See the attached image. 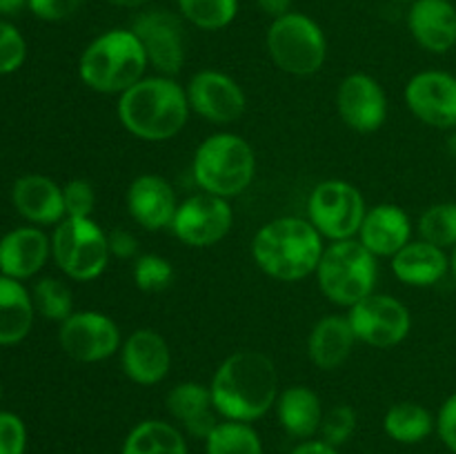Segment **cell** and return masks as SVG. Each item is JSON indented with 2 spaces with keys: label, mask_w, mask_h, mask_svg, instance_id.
Wrapping results in <instances>:
<instances>
[{
  "label": "cell",
  "mask_w": 456,
  "mask_h": 454,
  "mask_svg": "<svg viewBox=\"0 0 456 454\" xmlns=\"http://www.w3.org/2000/svg\"><path fill=\"white\" fill-rule=\"evenodd\" d=\"M147 67L150 62L136 34L132 29H110L80 53L78 76L92 92L120 96L145 78Z\"/></svg>",
  "instance_id": "obj_4"
},
{
  "label": "cell",
  "mask_w": 456,
  "mask_h": 454,
  "mask_svg": "<svg viewBox=\"0 0 456 454\" xmlns=\"http://www.w3.org/2000/svg\"><path fill=\"white\" fill-rule=\"evenodd\" d=\"M234 225V212L227 199L212 194H194L178 203L172 234L187 247H212L230 234Z\"/></svg>",
  "instance_id": "obj_12"
},
{
  "label": "cell",
  "mask_w": 456,
  "mask_h": 454,
  "mask_svg": "<svg viewBox=\"0 0 456 454\" xmlns=\"http://www.w3.org/2000/svg\"><path fill=\"white\" fill-rule=\"evenodd\" d=\"M356 336L347 316L328 314L316 320L307 336V356L319 369H337L350 359Z\"/></svg>",
  "instance_id": "obj_25"
},
{
  "label": "cell",
  "mask_w": 456,
  "mask_h": 454,
  "mask_svg": "<svg viewBox=\"0 0 456 454\" xmlns=\"http://www.w3.org/2000/svg\"><path fill=\"white\" fill-rule=\"evenodd\" d=\"M356 341L377 350H390L408 338L412 314L408 305L390 294H370L347 310Z\"/></svg>",
  "instance_id": "obj_10"
},
{
  "label": "cell",
  "mask_w": 456,
  "mask_h": 454,
  "mask_svg": "<svg viewBox=\"0 0 456 454\" xmlns=\"http://www.w3.org/2000/svg\"><path fill=\"white\" fill-rule=\"evenodd\" d=\"M62 200H65V218H92L96 207V190L85 178H74L62 185Z\"/></svg>",
  "instance_id": "obj_36"
},
{
  "label": "cell",
  "mask_w": 456,
  "mask_h": 454,
  "mask_svg": "<svg viewBox=\"0 0 456 454\" xmlns=\"http://www.w3.org/2000/svg\"><path fill=\"white\" fill-rule=\"evenodd\" d=\"M125 205L136 225L147 231H159L172 225L178 209V199L167 178L159 176V174H138L129 182Z\"/></svg>",
  "instance_id": "obj_18"
},
{
  "label": "cell",
  "mask_w": 456,
  "mask_h": 454,
  "mask_svg": "<svg viewBox=\"0 0 456 454\" xmlns=\"http://www.w3.org/2000/svg\"><path fill=\"white\" fill-rule=\"evenodd\" d=\"M258 9L265 12L267 16L281 18L285 13H289V7H292V0H256Z\"/></svg>",
  "instance_id": "obj_43"
},
{
  "label": "cell",
  "mask_w": 456,
  "mask_h": 454,
  "mask_svg": "<svg viewBox=\"0 0 456 454\" xmlns=\"http://www.w3.org/2000/svg\"><path fill=\"white\" fill-rule=\"evenodd\" d=\"M27 58V43L20 31L0 20V76L13 74Z\"/></svg>",
  "instance_id": "obj_37"
},
{
  "label": "cell",
  "mask_w": 456,
  "mask_h": 454,
  "mask_svg": "<svg viewBox=\"0 0 456 454\" xmlns=\"http://www.w3.org/2000/svg\"><path fill=\"white\" fill-rule=\"evenodd\" d=\"M58 343L62 352L78 363H101L120 352L123 334L118 323L105 312L78 310L61 323Z\"/></svg>",
  "instance_id": "obj_11"
},
{
  "label": "cell",
  "mask_w": 456,
  "mask_h": 454,
  "mask_svg": "<svg viewBox=\"0 0 456 454\" xmlns=\"http://www.w3.org/2000/svg\"><path fill=\"white\" fill-rule=\"evenodd\" d=\"M52 256V239L40 227H16L0 239V274L27 280Z\"/></svg>",
  "instance_id": "obj_20"
},
{
  "label": "cell",
  "mask_w": 456,
  "mask_h": 454,
  "mask_svg": "<svg viewBox=\"0 0 456 454\" xmlns=\"http://www.w3.org/2000/svg\"><path fill=\"white\" fill-rule=\"evenodd\" d=\"M408 27L426 52L448 53L456 45V7L450 0H414Z\"/></svg>",
  "instance_id": "obj_22"
},
{
  "label": "cell",
  "mask_w": 456,
  "mask_h": 454,
  "mask_svg": "<svg viewBox=\"0 0 456 454\" xmlns=\"http://www.w3.org/2000/svg\"><path fill=\"white\" fill-rule=\"evenodd\" d=\"M31 298H34L36 312L47 320L62 323L74 312V296H71L69 285L61 279H53V276L40 279L34 285Z\"/></svg>",
  "instance_id": "obj_32"
},
{
  "label": "cell",
  "mask_w": 456,
  "mask_h": 454,
  "mask_svg": "<svg viewBox=\"0 0 456 454\" xmlns=\"http://www.w3.org/2000/svg\"><path fill=\"white\" fill-rule=\"evenodd\" d=\"M392 274L410 288H432L450 272V256L445 249L428 240H410L392 256Z\"/></svg>",
  "instance_id": "obj_24"
},
{
  "label": "cell",
  "mask_w": 456,
  "mask_h": 454,
  "mask_svg": "<svg viewBox=\"0 0 456 454\" xmlns=\"http://www.w3.org/2000/svg\"><path fill=\"white\" fill-rule=\"evenodd\" d=\"M25 4H27V0H0V13H7V16H12V13L20 12Z\"/></svg>",
  "instance_id": "obj_44"
},
{
  "label": "cell",
  "mask_w": 456,
  "mask_h": 454,
  "mask_svg": "<svg viewBox=\"0 0 456 454\" xmlns=\"http://www.w3.org/2000/svg\"><path fill=\"white\" fill-rule=\"evenodd\" d=\"M405 105L421 120L435 129L456 127V76L448 71H419L405 85Z\"/></svg>",
  "instance_id": "obj_15"
},
{
  "label": "cell",
  "mask_w": 456,
  "mask_h": 454,
  "mask_svg": "<svg viewBox=\"0 0 456 454\" xmlns=\"http://www.w3.org/2000/svg\"><path fill=\"white\" fill-rule=\"evenodd\" d=\"M120 125L145 142H163L181 134L191 109L185 87L172 76H145L116 102Z\"/></svg>",
  "instance_id": "obj_2"
},
{
  "label": "cell",
  "mask_w": 456,
  "mask_h": 454,
  "mask_svg": "<svg viewBox=\"0 0 456 454\" xmlns=\"http://www.w3.org/2000/svg\"><path fill=\"white\" fill-rule=\"evenodd\" d=\"M323 249V236L301 216L274 218L252 239V258L258 270L283 283H297L314 274Z\"/></svg>",
  "instance_id": "obj_3"
},
{
  "label": "cell",
  "mask_w": 456,
  "mask_h": 454,
  "mask_svg": "<svg viewBox=\"0 0 456 454\" xmlns=\"http://www.w3.org/2000/svg\"><path fill=\"white\" fill-rule=\"evenodd\" d=\"M25 421L13 412H0V454H25Z\"/></svg>",
  "instance_id": "obj_38"
},
{
  "label": "cell",
  "mask_w": 456,
  "mask_h": 454,
  "mask_svg": "<svg viewBox=\"0 0 456 454\" xmlns=\"http://www.w3.org/2000/svg\"><path fill=\"white\" fill-rule=\"evenodd\" d=\"M167 412L172 414L174 421L181 423L191 436L196 439H208L209 432L218 426L216 408L212 401V390L209 385L196 381L176 383L167 392Z\"/></svg>",
  "instance_id": "obj_23"
},
{
  "label": "cell",
  "mask_w": 456,
  "mask_h": 454,
  "mask_svg": "<svg viewBox=\"0 0 456 454\" xmlns=\"http://www.w3.org/2000/svg\"><path fill=\"white\" fill-rule=\"evenodd\" d=\"M356 430V412L350 408V405L341 403L334 405L330 412L323 414V423H321V439L325 443L343 445L346 441H350V436L354 434Z\"/></svg>",
  "instance_id": "obj_35"
},
{
  "label": "cell",
  "mask_w": 456,
  "mask_h": 454,
  "mask_svg": "<svg viewBox=\"0 0 456 454\" xmlns=\"http://www.w3.org/2000/svg\"><path fill=\"white\" fill-rule=\"evenodd\" d=\"M212 401L227 421L252 423L265 417L279 399V372L274 361L258 350H239L214 372Z\"/></svg>",
  "instance_id": "obj_1"
},
{
  "label": "cell",
  "mask_w": 456,
  "mask_h": 454,
  "mask_svg": "<svg viewBox=\"0 0 456 454\" xmlns=\"http://www.w3.org/2000/svg\"><path fill=\"white\" fill-rule=\"evenodd\" d=\"M276 417L283 430L297 439H312L321 432L323 423V403L319 394L307 385H289L279 392L276 399Z\"/></svg>",
  "instance_id": "obj_26"
},
{
  "label": "cell",
  "mask_w": 456,
  "mask_h": 454,
  "mask_svg": "<svg viewBox=\"0 0 456 454\" xmlns=\"http://www.w3.org/2000/svg\"><path fill=\"white\" fill-rule=\"evenodd\" d=\"M419 236L441 249L456 247V203H435L419 216Z\"/></svg>",
  "instance_id": "obj_31"
},
{
  "label": "cell",
  "mask_w": 456,
  "mask_h": 454,
  "mask_svg": "<svg viewBox=\"0 0 456 454\" xmlns=\"http://www.w3.org/2000/svg\"><path fill=\"white\" fill-rule=\"evenodd\" d=\"M132 31L145 49L147 62L160 76H176L185 65V29L167 9H150L136 16Z\"/></svg>",
  "instance_id": "obj_13"
},
{
  "label": "cell",
  "mask_w": 456,
  "mask_h": 454,
  "mask_svg": "<svg viewBox=\"0 0 456 454\" xmlns=\"http://www.w3.org/2000/svg\"><path fill=\"white\" fill-rule=\"evenodd\" d=\"M178 7L194 27L216 31L234 20L239 0H178Z\"/></svg>",
  "instance_id": "obj_33"
},
{
  "label": "cell",
  "mask_w": 456,
  "mask_h": 454,
  "mask_svg": "<svg viewBox=\"0 0 456 454\" xmlns=\"http://www.w3.org/2000/svg\"><path fill=\"white\" fill-rule=\"evenodd\" d=\"M52 258L71 280H96L110 265L107 231L92 218H62L52 234Z\"/></svg>",
  "instance_id": "obj_7"
},
{
  "label": "cell",
  "mask_w": 456,
  "mask_h": 454,
  "mask_svg": "<svg viewBox=\"0 0 456 454\" xmlns=\"http://www.w3.org/2000/svg\"><path fill=\"white\" fill-rule=\"evenodd\" d=\"M34 298L16 279L0 274V345L25 341L34 325Z\"/></svg>",
  "instance_id": "obj_27"
},
{
  "label": "cell",
  "mask_w": 456,
  "mask_h": 454,
  "mask_svg": "<svg viewBox=\"0 0 456 454\" xmlns=\"http://www.w3.org/2000/svg\"><path fill=\"white\" fill-rule=\"evenodd\" d=\"M267 52L272 62L289 76H314L328 58L323 29L305 13H285L274 18L267 29Z\"/></svg>",
  "instance_id": "obj_8"
},
{
  "label": "cell",
  "mask_w": 456,
  "mask_h": 454,
  "mask_svg": "<svg viewBox=\"0 0 456 454\" xmlns=\"http://www.w3.org/2000/svg\"><path fill=\"white\" fill-rule=\"evenodd\" d=\"M118 354L125 377L142 387L159 385L172 369V350L163 334L151 328L134 329L123 341Z\"/></svg>",
  "instance_id": "obj_17"
},
{
  "label": "cell",
  "mask_w": 456,
  "mask_h": 454,
  "mask_svg": "<svg viewBox=\"0 0 456 454\" xmlns=\"http://www.w3.org/2000/svg\"><path fill=\"white\" fill-rule=\"evenodd\" d=\"M256 154L243 136L218 132L205 138L194 151L191 176L205 194L234 199L254 181Z\"/></svg>",
  "instance_id": "obj_5"
},
{
  "label": "cell",
  "mask_w": 456,
  "mask_h": 454,
  "mask_svg": "<svg viewBox=\"0 0 456 454\" xmlns=\"http://www.w3.org/2000/svg\"><path fill=\"white\" fill-rule=\"evenodd\" d=\"M0 401H3V383H0Z\"/></svg>",
  "instance_id": "obj_48"
},
{
  "label": "cell",
  "mask_w": 456,
  "mask_h": 454,
  "mask_svg": "<svg viewBox=\"0 0 456 454\" xmlns=\"http://www.w3.org/2000/svg\"><path fill=\"white\" fill-rule=\"evenodd\" d=\"M134 283L142 292H163L174 280V265L159 254H141L132 267Z\"/></svg>",
  "instance_id": "obj_34"
},
{
  "label": "cell",
  "mask_w": 456,
  "mask_h": 454,
  "mask_svg": "<svg viewBox=\"0 0 456 454\" xmlns=\"http://www.w3.org/2000/svg\"><path fill=\"white\" fill-rule=\"evenodd\" d=\"M289 454H338V450L334 448V445L325 443L323 439H307L303 441V443H298Z\"/></svg>",
  "instance_id": "obj_42"
},
{
  "label": "cell",
  "mask_w": 456,
  "mask_h": 454,
  "mask_svg": "<svg viewBox=\"0 0 456 454\" xmlns=\"http://www.w3.org/2000/svg\"><path fill=\"white\" fill-rule=\"evenodd\" d=\"M450 272H452L454 283H456V247L452 249V256H450Z\"/></svg>",
  "instance_id": "obj_47"
},
{
  "label": "cell",
  "mask_w": 456,
  "mask_h": 454,
  "mask_svg": "<svg viewBox=\"0 0 456 454\" xmlns=\"http://www.w3.org/2000/svg\"><path fill=\"white\" fill-rule=\"evenodd\" d=\"M16 212L31 225H58L65 218L62 187L43 174H25L12 187Z\"/></svg>",
  "instance_id": "obj_21"
},
{
  "label": "cell",
  "mask_w": 456,
  "mask_h": 454,
  "mask_svg": "<svg viewBox=\"0 0 456 454\" xmlns=\"http://www.w3.org/2000/svg\"><path fill=\"white\" fill-rule=\"evenodd\" d=\"M190 109L212 125H232L248 109V96L232 76L216 69H200L185 87Z\"/></svg>",
  "instance_id": "obj_14"
},
{
  "label": "cell",
  "mask_w": 456,
  "mask_h": 454,
  "mask_svg": "<svg viewBox=\"0 0 456 454\" xmlns=\"http://www.w3.org/2000/svg\"><path fill=\"white\" fill-rule=\"evenodd\" d=\"M387 96L377 78L356 71L346 76L337 89V111L343 123L359 134H372L387 120Z\"/></svg>",
  "instance_id": "obj_16"
},
{
  "label": "cell",
  "mask_w": 456,
  "mask_h": 454,
  "mask_svg": "<svg viewBox=\"0 0 456 454\" xmlns=\"http://www.w3.org/2000/svg\"><path fill=\"white\" fill-rule=\"evenodd\" d=\"M436 427V418L432 417L430 409L423 408L414 401H401L395 403L383 417V430L396 443H421L423 439L432 434Z\"/></svg>",
  "instance_id": "obj_29"
},
{
  "label": "cell",
  "mask_w": 456,
  "mask_h": 454,
  "mask_svg": "<svg viewBox=\"0 0 456 454\" xmlns=\"http://www.w3.org/2000/svg\"><path fill=\"white\" fill-rule=\"evenodd\" d=\"M445 150H448V154L456 160V127L448 129V138H445Z\"/></svg>",
  "instance_id": "obj_45"
},
{
  "label": "cell",
  "mask_w": 456,
  "mask_h": 454,
  "mask_svg": "<svg viewBox=\"0 0 456 454\" xmlns=\"http://www.w3.org/2000/svg\"><path fill=\"white\" fill-rule=\"evenodd\" d=\"M120 454H190L183 432L174 423L160 418H147L125 439Z\"/></svg>",
  "instance_id": "obj_28"
},
{
  "label": "cell",
  "mask_w": 456,
  "mask_h": 454,
  "mask_svg": "<svg viewBox=\"0 0 456 454\" xmlns=\"http://www.w3.org/2000/svg\"><path fill=\"white\" fill-rule=\"evenodd\" d=\"M83 0H27L34 16L47 22H61L78 12Z\"/></svg>",
  "instance_id": "obj_39"
},
{
  "label": "cell",
  "mask_w": 456,
  "mask_h": 454,
  "mask_svg": "<svg viewBox=\"0 0 456 454\" xmlns=\"http://www.w3.org/2000/svg\"><path fill=\"white\" fill-rule=\"evenodd\" d=\"M436 432L441 441L456 454V392L444 401L436 417Z\"/></svg>",
  "instance_id": "obj_40"
},
{
  "label": "cell",
  "mask_w": 456,
  "mask_h": 454,
  "mask_svg": "<svg viewBox=\"0 0 456 454\" xmlns=\"http://www.w3.org/2000/svg\"><path fill=\"white\" fill-rule=\"evenodd\" d=\"M107 3L116 4V7L134 9V7H142V4H147V3H150V0H107Z\"/></svg>",
  "instance_id": "obj_46"
},
{
  "label": "cell",
  "mask_w": 456,
  "mask_h": 454,
  "mask_svg": "<svg viewBox=\"0 0 456 454\" xmlns=\"http://www.w3.org/2000/svg\"><path fill=\"white\" fill-rule=\"evenodd\" d=\"M205 454H265L258 432L249 423L218 421L205 439Z\"/></svg>",
  "instance_id": "obj_30"
},
{
  "label": "cell",
  "mask_w": 456,
  "mask_h": 454,
  "mask_svg": "<svg viewBox=\"0 0 456 454\" xmlns=\"http://www.w3.org/2000/svg\"><path fill=\"white\" fill-rule=\"evenodd\" d=\"M316 283L321 294L338 307L356 305L374 292L379 279V263L370 249L361 245L359 239L334 240L323 249Z\"/></svg>",
  "instance_id": "obj_6"
},
{
  "label": "cell",
  "mask_w": 456,
  "mask_h": 454,
  "mask_svg": "<svg viewBox=\"0 0 456 454\" xmlns=\"http://www.w3.org/2000/svg\"><path fill=\"white\" fill-rule=\"evenodd\" d=\"M356 236H359L361 245L377 258H392L412 240V221L399 205L379 203L374 207H368Z\"/></svg>",
  "instance_id": "obj_19"
},
{
  "label": "cell",
  "mask_w": 456,
  "mask_h": 454,
  "mask_svg": "<svg viewBox=\"0 0 456 454\" xmlns=\"http://www.w3.org/2000/svg\"><path fill=\"white\" fill-rule=\"evenodd\" d=\"M399 3H414V0H399Z\"/></svg>",
  "instance_id": "obj_49"
},
{
  "label": "cell",
  "mask_w": 456,
  "mask_h": 454,
  "mask_svg": "<svg viewBox=\"0 0 456 454\" xmlns=\"http://www.w3.org/2000/svg\"><path fill=\"white\" fill-rule=\"evenodd\" d=\"M365 212L368 207L359 187L338 178L319 182L307 199V221L332 243L356 239Z\"/></svg>",
  "instance_id": "obj_9"
},
{
  "label": "cell",
  "mask_w": 456,
  "mask_h": 454,
  "mask_svg": "<svg viewBox=\"0 0 456 454\" xmlns=\"http://www.w3.org/2000/svg\"><path fill=\"white\" fill-rule=\"evenodd\" d=\"M110 254L114 258H134L138 254V240L127 230H114L107 234Z\"/></svg>",
  "instance_id": "obj_41"
}]
</instances>
